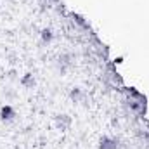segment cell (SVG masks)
<instances>
[{"mask_svg":"<svg viewBox=\"0 0 149 149\" xmlns=\"http://www.w3.org/2000/svg\"><path fill=\"white\" fill-rule=\"evenodd\" d=\"M97 149H120V139H114L109 135H102L99 139Z\"/></svg>","mask_w":149,"mask_h":149,"instance_id":"6da1fadb","label":"cell"},{"mask_svg":"<svg viewBox=\"0 0 149 149\" xmlns=\"http://www.w3.org/2000/svg\"><path fill=\"white\" fill-rule=\"evenodd\" d=\"M16 116H17V114H16V109H14L10 104H5V106L0 108V120H2V121H5V123L14 121Z\"/></svg>","mask_w":149,"mask_h":149,"instance_id":"7a4b0ae2","label":"cell"},{"mask_svg":"<svg viewBox=\"0 0 149 149\" xmlns=\"http://www.w3.org/2000/svg\"><path fill=\"white\" fill-rule=\"evenodd\" d=\"M71 123H73V120L68 114H56V118H54V125L61 130H68L71 127Z\"/></svg>","mask_w":149,"mask_h":149,"instance_id":"3957f363","label":"cell"},{"mask_svg":"<svg viewBox=\"0 0 149 149\" xmlns=\"http://www.w3.org/2000/svg\"><path fill=\"white\" fill-rule=\"evenodd\" d=\"M73 59H74L73 54H61L59 59H57V68H59V71H61V73H66V70L71 66Z\"/></svg>","mask_w":149,"mask_h":149,"instance_id":"277c9868","label":"cell"},{"mask_svg":"<svg viewBox=\"0 0 149 149\" xmlns=\"http://www.w3.org/2000/svg\"><path fill=\"white\" fill-rule=\"evenodd\" d=\"M19 83H21L23 88H33V87L37 85V80H35L33 73H24L19 78Z\"/></svg>","mask_w":149,"mask_h":149,"instance_id":"5b68a950","label":"cell"},{"mask_svg":"<svg viewBox=\"0 0 149 149\" xmlns=\"http://www.w3.org/2000/svg\"><path fill=\"white\" fill-rule=\"evenodd\" d=\"M70 99H71L73 102H81V101H83V90H81L80 87H73L71 92H70Z\"/></svg>","mask_w":149,"mask_h":149,"instance_id":"8992f818","label":"cell"},{"mask_svg":"<svg viewBox=\"0 0 149 149\" xmlns=\"http://www.w3.org/2000/svg\"><path fill=\"white\" fill-rule=\"evenodd\" d=\"M40 38H42V43H50L54 40V31L50 28H43L40 31Z\"/></svg>","mask_w":149,"mask_h":149,"instance_id":"52a82bcc","label":"cell"},{"mask_svg":"<svg viewBox=\"0 0 149 149\" xmlns=\"http://www.w3.org/2000/svg\"><path fill=\"white\" fill-rule=\"evenodd\" d=\"M73 19L80 24V26H81V28H83V30H88V28H90V26H88V23L85 21V17H81L80 14H73Z\"/></svg>","mask_w":149,"mask_h":149,"instance_id":"ba28073f","label":"cell"},{"mask_svg":"<svg viewBox=\"0 0 149 149\" xmlns=\"http://www.w3.org/2000/svg\"><path fill=\"white\" fill-rule=\"evenodd\" d=\"M9 78H10V80H14V78H16V71H14V70H12V71H9Z\"/></svg>","mask_w":149,"mask_h":149,"instance_id":"9c48e42d","label":"cell"},{"mask_svg":"<svg viewBox=\"0 0 149 149\" xmlns=\"http://www.w3.org/2000/svg\"><path fill=\"white\" fill-rule=\"evenodd\" d=\"M54 2H56V3H57V2H59V0H54Z\"/></svg>","mask_w":149,"mask_h":149,"instance_id":"30bf717a","label":"cell"}]
</instances>
